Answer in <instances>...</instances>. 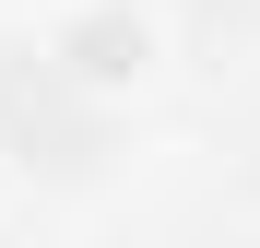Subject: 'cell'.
Masks as SVG:
<instances>
[{
    "instance_id": "1",
    "label": "cell",
    "mask_w": 260,
    "mask_h": 248,
    "mask_svg": "<svg viewBox=\"0 0 260 248\" xmlns=\"http://www.w3.org/2000/svg\"><path fill=\"white\" fill-rule=\"evenodd\" d=\"M48 71L95 107H142L178 71V24H166V0H59L48 12Z\"/></svg>"
},
{
    "instance_id": "2",
    "label": "cell",
    "mask_w": 260,
    "mask_h": 248,
    "mask_svg": "<svg viewBox=\"0 0 260 248\" xmlns=\"http://www.w3.org/2000/svg\"><path fill=\"white\" fill-rule=\"evenodd\" d=\"M12 189H24V178H12V154H0V213H12Z\"/></svg>"
}]
</instances>
